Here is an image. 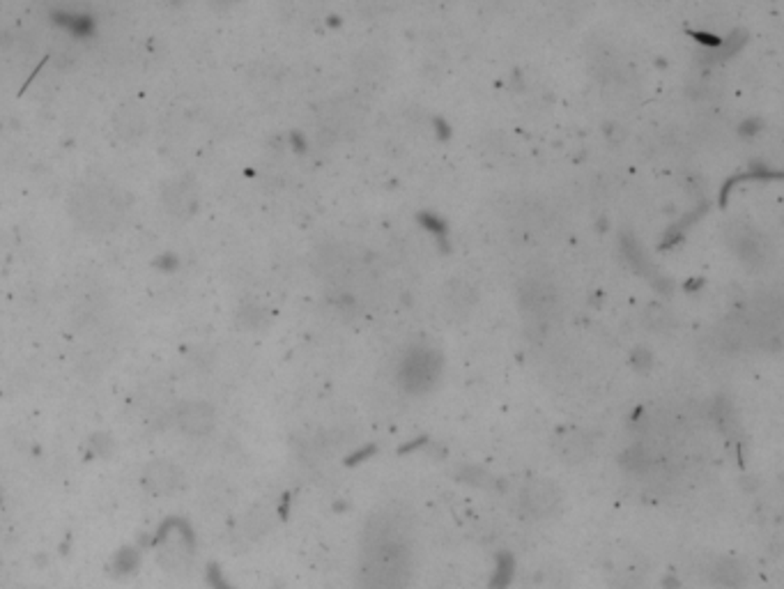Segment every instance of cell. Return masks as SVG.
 Wrapping results in <instances>:
<instances>
[{"instance_id": "6da1fadb", "label": "cell", "mask_w": 784, "mask_h": 589, "mask_svg": "<svg viewBox=\"0 0 784 589\" xmlns=\"http://www.w3.org/2000/svg\"><path fill=\"white\" fill-rule=\"evenodd\" d=\"M407 534L410 520L398 509H384L368 520L359 567L362 589H407L412 571Z\"/></svg>"}, {"instance_id": "7a4b0ae2", "label": "cell", "mask_w": 784, "mask_h": 589, "mask_svg": "<svg viewBox=\"0 0 784 589\" xmlns=\"http://www.w3.org/2000/svg\"><path fill=\"white\" fill-rule=\"evenodd\" d=\"M564 493L562 488L552 481V479H532L523 486L520 495H517V506L523 512L524 518H532V520H546V518L555 516L562 506Z\"/></svg>"}, {"instance_id": "3957f363", "label": "cell", "mask_w": 784, "mask_h": 589, "mask_svg": "<svg viewBox=\"0 0 784 589\" xmlns=\"http://www.w3.org/2000/svg\"><path fill=\"white\" fill-rule=\"evenodd\" d=\"M442 373L440 357L435 355L430 348H417L405 357L401 364V383L412 394H426L437 384Z\"/></svg>"}, {"instance_id": "277c9868", "label": "cell", "mask_w": 784, "mask_h": 589, "mask_svg": "<svg viewBox=\"0 0 784 589\" xmlns=\"http://www.w3.org/2000/svg\"><path fill=\"white\" fill-rule=\"evenodd\" d=\"M520 300H523V309L529 311V316L546 318L555 311L556 290L548 278H527L520 290Z\"/></svg>"}, {"instance_id": "5b68a950", "label": "cell", "mask_w": 784, "mask_h": 589, "mask_svg": "<svg viewBox=\"0 0 784 589\" xmlns=\"http://www.w3.org/2000/svg\"><path fill=\"white\" fill-rule=\"evenodd\" d=\"M748 576H750L748 564L736 557H720L708 567V578L723 589H740L748 583Z\"/></svg>"}, {"instance_id": "8992f818", "label": "cell", "mask_w": 784, "mask_h": 589, "mask_svg": "<svg viewBox=\"0 0 784 589\" xmlns=\"http://www.w3.org/2000/svg\"><path fill=\"white\" fill-rule=\"evenodd\" d=\"M178 424L187 435H207L214 428V410L207 403H184L178 412Z\"/></svg>"}, {"instance_id": "52a82bcc", "label": "cell", "mask_w": 784, "mask_h": 589, "mask_svg": "<svg viewBox=\"0 0 784 589\" xmlns=\"http://www.w3.org/2000/svg\"><path fill=\"white\" fill-rule=\"evenodd\" d=\"M555 451L568 465H580L591 456V440L582 431H564L555 440Z\"/></svg>"}, {"instance_id": "ba28073f", "label": "cell", "mask_w": 784, "mask_h": 589, "mask_svg": "<svg viewBox=\"0 0 784 589\" xmlns=\"http://www.w3.org/2000/svg\"><path fill=\"white\" fill-rule=\"evenodd\" d=\"M145 486L155 495H171L182 486V474L171 461H155L145 470Z\"/></svg>"}, {"instance_id": "9c48e42d", "label": "cell", "mask_w": 784, "mask_h": 589, "mask_svg": "<svg viewBox=\"0 0 784 589\" xmlns=\"http://www.w3.org/2000/svg\"><path fill=\"white\" fill-rule=\"evenodd\" d=\"M734 249L743 261L748 262H762L764 261V242L759 235L752 233L750 229H740L732 235Z\"/></svg>"}, {"instance_id": "30bf717a", "label": "cell", "mask_w": 784, "mask_h": 589, "mask_svg": "<svg viewBox=\"0 0 784 589\" xmlns=\"http://www.w3.org/2000/svg\"><path fill=\"white\" fill-rule=\"evenodd\" d=\"M446 302H449L451 309H456V311H465L469 309V304L474 302V290L469 288L468 284H451L444 293Z\"/></svg>"}]
</instances>
